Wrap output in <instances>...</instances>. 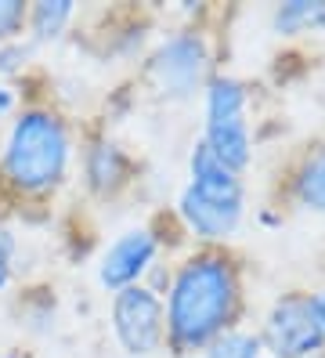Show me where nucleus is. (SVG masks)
Wrapping results in <instances>:
<instances>
[{
    "label": "nucleus",
    "instance_id": "nucleus-1",
    "mask_svg": "<svg viewBox=\"0 0 325 358\" xmlns=\"http://www.w3.org/2000/svg\"><path fill=\"white\" fill-rule=\"evenodd\" d=\"M238 282L235 268L221 254L188 257L170 282L166 301V336L178 351L210 348L235 315Z\"/></svg>",
    "mask_w": 325,
    "mask_h": 358
},
{
    "label": "nucleus",
    "instance_id": "nucleus-2",
    "mask_svg": "<svg viewBox=\"0 0 325 358\" xmlns=\"http://www.w3.org/2000/svg\"><path fill=\"white\" fill-rule=\"evenodd\" d=\"M69 131L51 109H26L11 123L4 145V178L26 196H40L65 178Z\"/></svg>",
    "mask_w": 325,
    "mask_h": 358
},
{
    "label": "nucleus",
    "instance_id": "nucleus-3",
    "mask_svg": "<svg viewBox=\"0 0 325 358\" xmlns=\"http://www.w3.org/2000/svg\"><path fill=\"white\" fill-rule=\"evenodd\" d=\"M181 217L203 239H228L243 217V181L231 166L217 159L206 141L192 152V181L181 192Z\"/></svg>",
    "mask_w": 325,
    "mask_h": 358
},
{
    "label": "nucleus",
    "instance_id": "nucleus-4",
    "mask_svg": "<svg viewBox=\"0 0 325 358\" xmlns=\"http://www.w3.org/2000/svg\"><path fill=\"white\" fill-rule=\"evenodd\" d=\"M206 149L238 174L250 163L246 87L235 76H217L206 87Z\"/></svg>",
    "mask_w": 325,
    "mask_h": 358
},
{
    "label": "nucleus",
    "instance_id": "nucleus-5",
    "mask_svg": "<svg viewBox=\"0 0 325 358\" xmlns=\"http://www.w3.org/2000/svg\"><path fill=\"white\" fill-rule=\"evenodd\" d=\"M260 344H268V351L278 355V358H308V355L322 351L325 329L315 315L311 297H300V293L282 297L268 315L264 341Z\"/></svg>",
    "mask_w": 325,
    "mask_h": 358
},
{
    "label": "nucleus",
    "instance_id": "nucleus-6",
    "mask_svg": "<svg viewBox=\"0 0 325 358\" xmlns=\"http://www.w3.org/2000/svg\"><path fill=\"white\" fill-rule=\"evenodd\" d=\"M113 329H116V341L123 344V351L152 355L163 344V336H166L159 297L148 286L120 289L113 297Z\"/></svg>",
    "mask_w": 325,
    "mask_h": 358
},
{
    "label": "nucleus",
    "instance_id": "nucleus-7",
    "mask_svg": "<svg viewBox=\"0 0 325 358\" xmlns=\"http://www.w3.org/2000/svg\"><path fill=\"white\" fill-rule=\"evenodd\" d=\"M152 80L166 98H188L203 87L210 69V51L199 33H178L152 55Z\"/></svg>",
    "mask_w": 325,
    "mask_h": 358
},
{
    "label": "nucleus",
    "instance_id": "nucleus-8",
    "mask_svg": "<svg viewBox=\"0 0 325 358\" xmlns=\"http://www.w3.org/2000/svg\"><path fill=\"white\" fill-rule=\"evenodd\" d=\"M152 257H156V236L148 228H130L105 250L98 279L101 286L116 289V293L127 286H138V275L152 264Z\"/></svg>",
    "mask_w": 325,
    "mask_h": 358
},
{
    "label": "nucleus",
    "instance_id": "nucleus-9",
    "mask_svg": "<svg viewBox=\"0 0 325 358\" xmlns=\"http://www.w3.org/2000/svg\"><path fill=\"white\" fill-rule=\"evenodd\" d=\"M123 174H127V163H123V156L113 141H98L87 149V181H91L98 192L120 188Z\"/></svg>",
    "mask_w": 325,
    "mask_h": 358
},
{
    "label": "nucleus",
    "instance_id": "nucleus-10",
    "mask_svg": "<svg viewBox=\"0 0 325 358\" xmlns=\"http://www.w3.org/2000/svg\"><path fill=\"white\" fill-rule=\"evenodd\" d=\"M293 192H296L300 206L325 214V149L311 152L308 159L300 163V171L293 178Z\"/></svg>",
    "mask_w": 325,
    "mask_h": 358
},
{
    "label": "nucleus",
    "instance_id": "nucleus-11",
    "mask_svg": "<svg viewBox=\"0 0 325 358\" xmlns=\"http://www.w3.org/2000/svg\"><path fill=\"white\" fill-rule=\"evenodd\" d=\"M278 33H300V29H325V0H289L275 11Z\"/></svg>",
    "mask_w": 325,
    "mask_h": 358
},
{
    "label": "nucleus",
    "instance_id": "nucleus-12",
    "mask_svg": "<svg viewBox=\"0 0 325 358\" xmlns=\"http://www.w3.org/2000/svg\"><path fill=\"white\" fill-rule=\"evenodd\" d=\"M69 18H73V4H69V0H43V4H36L26 15V22H29L36 40H55L65 26H69Z\"/></svg>",
    "mask_w": 325,
    "mask_h": 358
},
{
    "label": "nucleus",
    "instance_id": "nucleus-13",
    "mask_svg": "<svg viewBox=\"0 0 325 358\" xmlns=\"http://www.w3.org/2000/svg\"><path fill=\"white\" fill-rule=\"evenodd\" d=\"M260 336L253 333H224L210 344V358H260Z\"/></svg>",
    "mask_w": 325,
    "mask_h": 358
},
{
    "label": "nucleus",
    "instance_id": "nucleus-14",
    "mask_svg": "<svg viewBox=\"0 0 325 358\" xmlns=\"http://www.w3.org/2000/svg\"><path fill=\"white\" fill-rule=\"evenodd\" d=\"M26 4H18V0H0V40H15V33L22 29L26 22Z\"/></svg>",
    "mask_w": 325,
    "mask_h": 358
},
{
    "label": "nucleus",
    "instance_id": "nucleus-15",
    "mask_svg": "<svg viewBox=\"0 0 325 358\" xmlns=\"http://www.w3.org/2000/svg\"><path fill=\"white\" fill-rule=\"evenodd\" d=\"M15 250H18V243H15V236H11V228L0 224V289H4V286H8V279H11Z\"/></svg>",
    "mask_w": 325,
    "mask_h": 358
},
{
    "label": "nucleus",
    "instance_id": "nucleus-16",
    "mask_svg": "<svg viewBox=\"0 0 325 358\" xmlns=\"http://www.w3.org/2000/svg\"><path fill=\"white\" fill-rule=\"evenodd\" d=\"M311 304H315V315H318V322H322V329H325V293H315Z\"/></svg>",
    "mask_w": 325,
    "mask_h": 358
}]
</instances>
